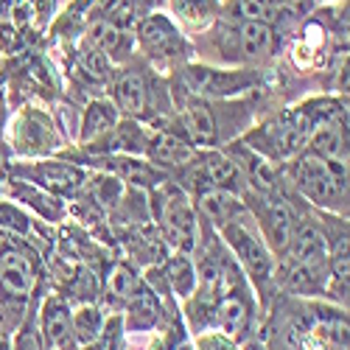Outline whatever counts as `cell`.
Returning a JSON list of instances; mask_svg holds the SVG:
<instances>
[{
	"label": "cell",
	"instance_id": "obj_16",
	"mask_svg": "<svg viewBox=\"0 0 350 350\" xmlns=\"http://www.w3.org/2000/svg\"><path fill=\"white\" fill-rule=\"evenodd\" d=\"M118 121H121V112H118V107L112 104V98H93L84 109L79 140L81 143H93L96 137L107 135Z\"/></svg>",
	"mask_w": 350,
	"mask_h": 350
},
{
	"label": "cell",
	"instance_id": "obj_18",
	"mask_svg": "<svg viewBox=\"0 0 350 350\" xmlns=\"http://www.w3.org/2000/svg\"><path fill=\"white\" fill-rule=\"evenodd\" d=\"M221 14L239 17V20L267 23V25H275L278 31H280V9H278L275 0H224V3H221Z\"/></svg>",
	"mask_w": 350,
	"mask_h": 350
},
{
	"label": "cell",
	"instance_id": "obj_3",
	"mask_svg": "<svg viewBox=\"0 0 350 350\" xmlns=\"http://www.w3.org/2000/svg\"><path fill=\"white\" fill-rule=\"evenodd\" d=\"M286 180L300 196L328 213H347V160H325L300 152L283 165Z\"/></svg>",
	"mask_w": 350,
	"mask_h": 350
},
{
	"label": "cell",
	"instance_id": "obj_11",
	"mask_svg": "<svg viewBox=\"0 0 350 350\" xmlns=\"http://www.w3.org/2000/svg\"><path fill=\"white\" fill-rule=\"evenodd\" d=\"M56 146H59V135H56L51 118H45L40 109H25L14 121V149L20 154L40 157Z\"/></svg>",
	"mask_w": 350,
	"mask_h": 350
},
{
	"label": "cell",
	"instance_id": "obj_17",
	"mask_svg": "<svg viewBox=\"0 0 350 350\" xmlns=\"http://www.w3.org/2000/svg\"><path fill=\"white\" fill-rule=\"evenodd\" d=\"M163 278H165V288L174 291L177 297L188 300L196 291V264L185 252H177L163 260Z\"/></svg>",
	"mask_w": 350,
	"mask_h": 350
},
{
	"label": "cell",
	"instance_id": "obj_19",
	"mask_svg": "<svg viewBox=\"0 0 350 350\" xmlns=\"http://www.w3.org/2000/svg\"><path fill=\"white\" fill-rule=\"evenodd\" d=\"M76 73L81 79H87L90 84H104L112 79V62L107 59V56L84 37V42L79 45L76 51Z\"/></svg>",
	"mask_w": 350,
	"mask_h": 350
},
{
	"label": "cell",
	"instance_id": "obj_8",
	"mask_svg": "<svg viewBox=\"0 0 350 350\" xmlns=\"http://www.w3.org/2000/svg\"><path fill=\"white\" fill-rule=\"evenodd\" d=\"M177 174H180V185L185 191H193L196 196L208 191H227V193L244 196L247 191V177L241 165L236 163V157H227L216 149L196 152L193 160L183 165Z\"/></svg>",
	"mask_w": 350,
	"mask_h": 350
},
{
	"label": "cell",
	"instance_id": "obj_21",
	"mask_svg": "<svg viewBox=\"0 0 350 350\" xmlns=\"http://www.w3.org/2000/svg\"><path fill=\"white\" fill-rule=\"evenodd\" d=\"M12 191L20 202H25V205H31L37 213H42L45 219L56 221V219H62V205H59V199H56L51 191L34 185V183H28V180H14L12 183Z\"/></svg>",
	"mask_w": 350,
	"mask_h": 350
},
{
	"label": "cell",
	"instance_id": "obj_22",
	"mask_svg": "<svg viewBox=\"0 0 350 350\" xmlns=\"http://www.w3.org/2000/svg\"><path fill=\"white\" fill-rule=\"evenodd\" d=\"M73 317V336L79 345H93L101 339V331H104V311L93 303H87L81 308H76Z\"/></svg>",
	"mask_w": 350,
	"mask_h": 350
},
{
	"label": "cell",
	"instance_id": "obj_10",
	"mask_svg": "<svg viewBox=\"0 0 350 350\" xmlns=\"http://www.w3.org/2000/svg\"><path fill=\"white\" fill-rule=\"evenodd\" d=\"M17 174H23V180L34 183L51 193H65V196H76L90 185V174L81 165H76L73 160H45V163H34L28 168H17Z\"/></svg>",
	"mask_w": 350,
	"mask_h": 350
},
{
	"label": "cell",
	"instance_id": "obj_6",
	"mask_svg": "<svg viewBox=\"0 0 350 350\" xmlns=\"http://www.w3.org/2000/svg\"><path fill=\"white\" fill-rule=\"evenodd\" d=\"M216 232L224 239L227 250L236 255L239 267L247 272V278L255 283L258 291H264L272 280H275V252L267 247V241L260 239V232L247 211V205L232 213L227 221H221L216 227Z\"/></svg>",
	"mask_w": 350,
	"mask_h": 350
},
{
	"label": "cell",
	"instance_id": "obj_7",
	"mask_svg": "<svg viewBox=\"0 0 350 350\" xmlns=\"http://www.w3.org/2000/svg\"><path fill=\"white\" fill-rule=\"evenodd\" d=\"M152 191H154L152 213L163 232V241L171 244L177 252L191 255L199 244V219L188 191L180 183H168V180H163Z\"/></svg>",
	"mask_w": 350,
	"mask_h": 350
},
{
	"label": "cell",
	"instance_id": "obj_2",
	"mask_svg": "<svg viewBox=\"0 0 350 350\" xmlns=\"http://www.w3.org/2000/svg\"><path fill=\"white\" fill-rule=\"evenodd\" d=\"M109 98L121 115H126L132 121H149V124H160L163 115L168 118V112H163V104L171 107L168 81H163L152 65L135 62V59L126 62L118 73H112Z\"/></svg>",
	"mask_w": 350,
	"mask_h": 350
},
{
	"label": "cell",
	"instance_id": "obj_25",
	"mask_svg": "<svg viewBox=\"0 0 350 350\" xmlns=\"http://www.w3.org/2000/svg\"><path fill=\"white\" fill-rule=\"evenodd\" d=\"M199 350H236V345L221 334H208L199 339Z\"/></svg>",
	"mask_w": 350,
	"mask_h": 350
},
{
	"label": "cell",
	"instance_id": "obj_14",
	"mask_svg": "<svg viewBox=\"0 0 350 350\" xmlns=\"http://www.w3.org/2000/svg\"><path fill=\"white\" fill-rule=\"evenodd\" d=\"M224 0H165L168 17L193 40L219 20Z\"/></svg>",
	"mask_w": 350,
	"mask_h": 350
},
{
	"label": "cell",
	"instance_id": "obj_26",
	"mask_svg": "<svg viewBox=\"0 0 350 350\" xmlns=\"http://www.w3.org/2000/svg\"><path fill=\"white\" fill-rule=\"evenodd\" d=\"M17 350H40V345H37V336H34V331H25V334L20 336V345H17Z\"/></svg>",
	"mask_w": 350,
	"mask_h": 350
},
{
	"label": "cell",
	"instance_id": "obj_20",
	"mask_svg": "<svg viewBox=\"0 0 350 350\" xmlns=\"http://www.w3.org/2000/svg\"><path fill=\"white\" fill-rule=\"evenodd\" d=\"M126 308H129V325L137 328V331L152 328L160 319V300L146 283H140L135 288V295L126 300Z\"/></svg>",
	"mask_w": 350,
	"mask_h": 350
},
{
	"label": "cell",
	"instance_id": "obj_1",
	"mask_svg": "<svg viewBox=\"0 0 350 350\" xmlns=\"http://www.w3.org/2000/svg\"><path fill=\"white\" fill-rule=\"evenodd\" d=\"M193 45H211L213 56L221 65L232 68H258L280 53L283 34L275 25L255 23V20H239L219 14V20L191 40Z\"/></svg>",
	"mask_w": 350,
	"mask_h": 350
},
{
	"label": "cell",
	"instance_id": "obj_13",
	"mask_svg": "<svg viewBox=\"0 0 350 350\" xmlns=\"http://www.w3.org/2000/svg\"><path fill=\"white\" fill-rule=\"evenodd\" d=\"M199 149H193V146L188 140H183L177 132L171 129H157L152 132L149 129V143H146V160H149L152 165H157L160 171H180L183 165H188L193 160Z\"/></svg>",
	"mask_w": 350,
	"mask_h": 350
},
{
	"label": "cell",
	"instance_id": "obj_24",
	"mask_svg": "<svg viewBox=\"0 0 350 350\" xmlns=\"http://www.w3.org/2000/svg\"><path fill=\"white\" fill-rule=\"evenodd\" d=\"M143 280H140V275L129 267V264H118L112 269V275H109V291L115 297H118L121 303H126L132 295H135V288L140 286Z\"/></svg>",
	"mask_w": 350,
	"mask_h": 350
},
{
	"label": "cell",
	"instance_id": "obj_23",
	"mask_svg": "<svg viewBox=\"0 0 350 350\" xmlns=\"http://www.w3.org/2000/svg\"><path fill=\"white\" fill-rule=\"evenodd\" d=\"M0 230H9L12 236H20V239H28L31 236V219H28L25 211H20L12 202H0Z\"/></svg>",
	"mask_w": 350,
	"mask_h": 350
},
{
	"label": "cell",
	"instance_id": "obj_27",
	"mask_svg": "<svg viewBox=\"0 0 350 350\" xmlns=\"http://www.w3.org/2000/svg\"><path fill=\"white\" fill-rule=\"evenodd\" d=\"M177 350H191V347H188V345H180V347H177Z\"/></svg>",
	"mask_w": 350,
	"mask_h": 350
},
{
	"label": "cell",
	"instance_id": "obj_4",
	"mask_svg": "<svg viewBox=\"0 0 350 350\" xmlns=\"http://www.w3.org/2000/svg\"><path fill=\"white\" fill-rule=\"evenodd\" d=\"M260 84L258 68H232V65H199L188 62L177 68L168 79V87L177 93L208 98V101H224L252 93Z\"/></svg>",
	"mask_w": 350,
	"mask_h": 350
},
{
	"label": "cell",
	"instance_id": "obj_12",
	"mask_svg": "<svg viewBox=\"0 0 350 350\" xmlns=\"http://www.w3.org/2000/svg\"><path fill=\"white\" fill-rule=\"evenodd\" d=\"M87 40H90L112 65H126L135 59V31L126 25H115L107 20L93 17L87 28Z\"/></svg>",
	"mask_w": 350,
	"mask_h": 350
},
{
	"label": "cell",
	"instance_id": "obj_5",
	"mask_svg": "<svg viewBox=\"0 0 350 350\" xmlns=\"http://www.w3.org/2000/svg\"><path fill=\"white\" fill-rule=\"evenodd\" d=\"M135 48L154 70H177L193 59V42L165 12H149L135 23Z\"/></svg>",
	"mask_w": 350,
	"mask_h": 350
},
{
	"label": "cell",
	"instance_id": "obj_15",
	"mask_svg": "<svg viewBox=\"0 0 350 350\" xmlns=\"http://www.w3.org/2000/svg\"><path fill=\"white\" fill-rule=\"evenodd\" d=\"M70 314L73 311L68 308L65 297H59V295L48 297L42 306V334H45L48 345L56 350H76L79 347V342L73 336V317Z\"/></svg>",
	"mask_w": 350,
	"mask_h": 350
},
{
	"label": "cell",
	"instance_id": "obj_9",
	"mask_svg": "<svg viewBox=\"0 0 350 350\" xmlns=\"http://www.w3.org/2000/svg\"><path fill=\"white\" fill-rule=\"evenodd\" d=\"M37 283V264L28 247L0 244V308L12 323L23 314Z\"/></svg>",
	"mask_w": 350,
	"mask_h": 350
}]
</instances>
